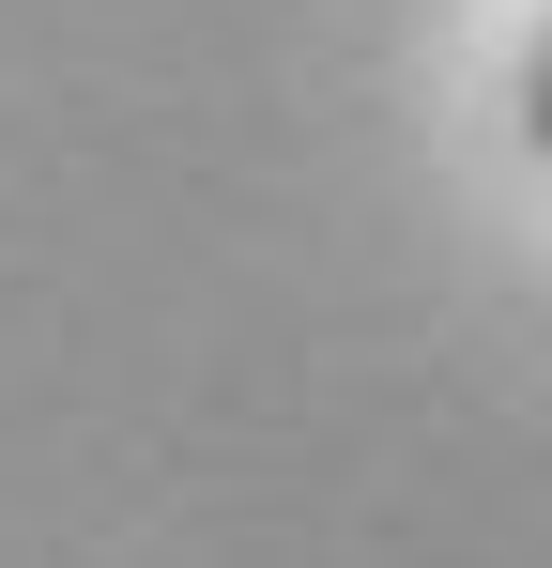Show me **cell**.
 Returning a JSON list of instances; mask_svg holds the SVG:
<instances>
[{
  "label": "cell",
  "mask_w": 552,
  "mask_h": 568,
  "mask_svg": "<svg viewBox=\"0 0 552 568\" xmlns=\"http://www.w3.org/2000/svg\"><path fill=\"white\" fill-rule=\"evenodd\" d=\"M522 139L552 154V16H538V62H522Z\"/></svg>",
  "instance_id": "cell-1"
}]
</instances>
